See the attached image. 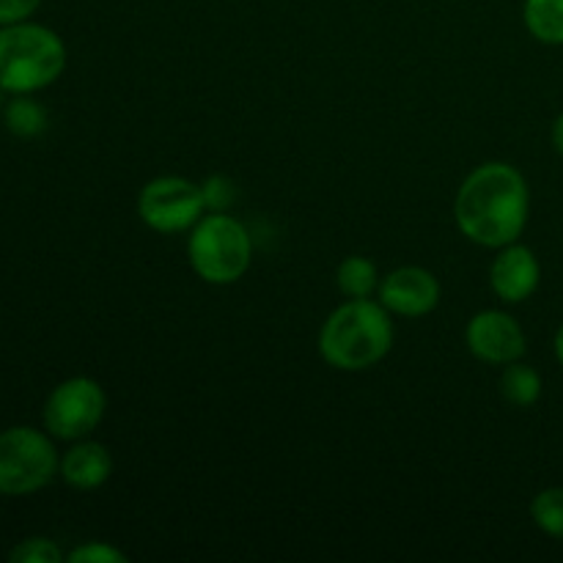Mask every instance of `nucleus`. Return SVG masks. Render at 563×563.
<instances>
[{
    "label": "nucleus",
    "mask_w": 563,
    "mask_h": 563,
    "mask_svg": "<svg viewBox=\"0 0 563 563\" xmlns=\"http://www.w3.org/2000/svg\"><path fill=\"white\" fill-rule=\"evenodd\" d=\"M104 410H108V396L97 379L69 377L49 390L42 423L55 440L75 443L88 438L102 423Z\"/></svg>",
    "instance_id": "6"
},
{
    "label": "nucleus",
    "mask_w": 563,
    "mask_h": 563,
    "mask_svg": "<svg viewBox=\"0 0 563 563\" xmlns=\"http://www.w3.org/2000/svg\"><path fill=\"white\" fill-rule=\"evenodd\" d=\"M539 280H542V264H539L537 253L520 242L500 247L489 267V286H493L495 297L509 306L526 302L539 289Z\"/></svg>",
    "instance_id": "10"
},
{
    "label": "nucleus",
    "mask_w": 563,
    "mask_h": 563,
    "mask_svg": "<svg viewBox=\"0 0 563 563\" xmlns=\"http://www.w3.org/2000/svg\"><path fill=\"white\" fill-rule=\"evenodd\" d=\"M465 344L473 357L489 366H509V363L522 361L528 350L526 330L520 328L511 313L489 311L476 313L465 328Z\"/></svg>",
    "instance_id": "8"
},
{
    "label": "nucleus",
    "mask_w": 563,
    "mask_h": 563,
    "mask_svg": "<svg viewBox=\"0 0 563 563\" xmlns=\"http://www.w3.org/2000/svg\"><path fill=\"white\" fill-rule=\"evenodd\" d=\"M531 214V190L515 165L484 163L467 174L454 201L462 234L482 247L511 245L520 240Z\"/></svg>",
    "instance_id": "1"
},
{
    "label": "nucleus",
    "mask_w": 563,
    "mask_h": 563,
    "mask_svg": "<svg viewBox=\"0 0 563 563\" xmlns=\"http://www.w3.org/2000/svg\"><path fill=\"white\" fill-rule=\"evenodd\" d=\"M335 280H339L341 295L350 297V300H368L379 289V273L372 258L366 256L344 258L339 264Z\"/></svg>",
    "instance_id": "15"
},
{
    "label": "nucleus",
    "mask_w": 563,
    "mask_h": 563,
    "mask_svg": "<svg viewBox=\"0 0 563 563\" xmlns=\"http://www.w3.org/2000/svg\"><path fill=\"white\" fill-rule=\"evenodd\" d=\"M58 476L71 489L91 493V489H99L102 484H108V478L113 476V456L97 440H75L71 449L60 456Z\"/></svg>",
    "instance_id": "11"
},
{
    "label": "nucleus",
    "mask_w": 563,
    "mask_h": 563,
    "mask_svg": "<svg viewBox=\"0 0 563 563\" xmlns=\"http://www.w3.org/2000/svg\"><path fill=\"white\" fill-rule=\"evenodd\" d=\"M9 97H11V93H9V91H5V88H3V86H0V110H3V104H5V102H9Z\"/></svg>",
    "instance_id": "23"
},
{
    "label": "nucleus",
    "mask_w": 563,
    "mask_h": 563,
    "mask_svg": "<svg viewBox=\"0 0 563 563\" xmlns=\"http://www.w3.org/2000/svg\"><path fill=\"white\" fill-rule=\"evenodd\" d=\"M69 563H126V555L108 542H88L66 555Z\"/></svg>",
    "instance_id": "19"
},
{
    "label": "nucleus",
    "mask_w": 563,
    "mask_h": 563,
    "mask_svg": "<svg viewBox=\"0 0 563 563\" xmlns=\"http://www.w3.org/2000/svg\"><path fill=\"white\" fill-rule=\"evenodd\" d=\"M38 5H42V0H0V27L31 20Z\"/></svg>",
    "instance_id": "20"
},
{
    "label": "nucleus",
    "mask_w": 563,
    "mask_h": 563,
    "mask_svg": "<svg viewBox=\"0 0 563 563\" xmlns=\"http://www.w3.org/2000/svg\"><path fill=\"white\" fill-rule=\"evenodd\" d=\"M555 357H559V363L563 366V324L559 328V333H555Z\"/></svg>",
    "instance_id": "22"
},
{
    "label": "nucleus",
    "mask_w": 563,
    "mask_h": 563,
    "mask_svg": "<svg viewBox=\"0 0 563 563\" xmlns=\"http://www.w3.org/2000/svg\"><path fill=\"white\" fill-rule=\"evenodd\" d=\"M531 520L542 533L563 539V487H548L531 500Z\"/></svg>",
    "instance_id": "16"
},
{
    "label": "nucleus",
    "mask_w": 563,
    "mask_h": 563,
    "mask_svg": "<svg viewBox=\"0 0 563 563\" xmlns=\"http://www.w3.org/2000/svg\"><path fill=\"white\" fill-rule=\"evenodd\" d=\"M542 374L533 366H528V363L515 361L504 368V377H500V396H504L511 407H520V410L533 407L542 399Z\"/></svg>",
    "instance_id": "13"
},
{
    "label": "nucleus",
    "mask_w": 563,
    "mask_h": 563,
    "mask_svg": "<svg viewBox=\"0 0 563 563\" xmlns=\"http://www.w3.org/2000/svg\"><path fill=\"white\" fill-rule=\"evenodd\" d=\"M522 20L537 42L553 47L563 44V0H526Z\"/></svg>",
    "instance_id": "14"
},
{
    "label": "nucleus",
    "mask_w": 563,
    "mask_h": 563,
    "mask_svg": "<svg viewBox=\"0 0 563 563\" xmlns=\"http://www.w3.org/2000/svg\"><path fill=\"white\" fill-rule=\"evenodd\" d=\"M550 141H553V148L563 157V113L553 121V130H550Z\"/></svg>",
    "instance_id": "21"
},
{
    "label": "nucleus",
    "mask_w": 563,
    "mask_h": 563,
    "mask_svg": "<svg viewBox=\"0 0 563 563\" xmlns=\"http://www.w3.org/2000/svg\"><path fill=\"white\" fill-rule=\"evenodd\" d=\"M394 350V322L383 302L346 300L319 330V355L339 372H366Z\"/></svg>",
    "instance_id": "2"
},
{
    "label": "nucleus",
    "mask_w": 563,
    "mask_h": 563,
    "mask_svg": "<svg viewBox=\"0 0 563 563\" xmlns=\"http://www.w3.org/2000/svg\"><path fill=\"white\" fill-rule=\"evenodd\" d=\"M379 302L396 317L418 319L440 306V280L423 267H399L379 280Z\"/></svg>",
    "instance_id": "9"
},
{
    "label": "nucleus",
    "mask_w": 563,
    "mask_h": 563,
    "mask_svg": "<svg viewBox=\"0 0 563 563\" xmlns=\"http://www.w3.org/2000/svg\"><path fill=\"white\" fill-rule=\"evenodd\" d=\"M137 214L157 234L190 231L207 214L201 185L185 176H157L137 196Z\"/></svg>",
    "instance_id": "7"
},
{
    "label": "nucleus",
    "mask_w": 563,
    "mask_h": 563,
    "mask_svg": "<svg viewBox=\"0 0 563 563\" xmlns=\"http://www.w3.org/2000/svg\"><path fill=\"white\" fill-rule=\"evenodd\" d=\"M47 429L9 427L0 432V495L25 498L58 476L60 456Z\"/></svg>",
    "instance_id": "5"
},
{
    "label": "nucleus",
    "mask_w": 563,
    "mask_h": 563,
    "mask_svg": "<svg viewBox=\"0 0 563 563\" xmlns=\"http://www.w3.org/2000/svg\"><path fill=\"white\" fill-rule=\"evenodd\" d=\"M66 69V44L42 22L0 27V86L14 93H38Z\"/></svg>",
    "instance_id": "3"
},
{
    "label": "nucleus",
    "mask_w": 563,
    "mask_h": 563,
    "mask_svg": "<svg viewBox=\"0 0 563 563\" xmlns=\"http://www.w3.org/2000/svg\"><path fill=\"white\" fill-rule=\"evenodd\" d=\"M187 258L192 273L212 286L236 284L253 258V240L229 212H209L190 229Z\"/></svg>",
    "instance_id": "4"
},
{
    "label": "nucleus",
    "mask_w": 563,
    "mask_h": 563,
    "mask_svg": "<svg viewBox=\"0 0 563 563\" xmlns=\"http://www.w3.org/2000/svg\"><path fill=\"white\" fill-rule=\"evenodd\" d=\"M64 559V550L47 537H27L9 550L11 563H60Z\"/></svg>",
    "instance_id": "17"
},
{
    "label": "nucleus",
    "mask_w": 563,
    "mask_h": 563,
    "mask_svg": "<svg viewBox=\"0 0 563 563\" xmlns=\"http://www.w3.org/2000/svg\"><path fill=\"white\" fill-rule=\"evenodd\" d=\"M201 192H203V203H207V212H229V209L236 203V196H240L234 181H231L229 176H220V174L209 176V179L201 185Z\"/></svg>",
    "instance_id": "18"
},
{
    "label": "nucleus",
    "mask_w": 563,
    "mask_h": 563,
    "mask_svg": "<svg viewBox=\"0 0 563 563\" xmlns=\"http://www.w3.org/2000/svg\"><path fill=\"white\" fill-rule=\"evenodd\" d=\"M0 115H3L5 130L14 137H25V141L42 135L49 124L47 108L38 99H33V93H14V97H9Z\"/></svg>",
    "instance_id": "12"
}]
</instances>
